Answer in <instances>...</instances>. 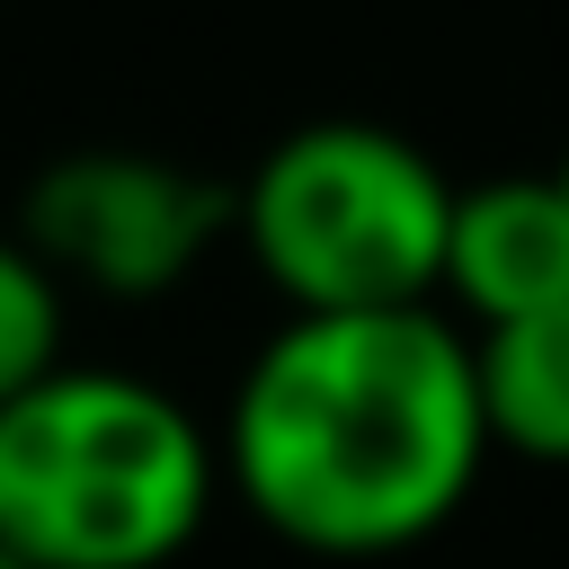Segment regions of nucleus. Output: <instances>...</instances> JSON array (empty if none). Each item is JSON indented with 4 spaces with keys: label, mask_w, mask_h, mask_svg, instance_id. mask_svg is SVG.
<instances>
[{
    "label": "nucleus",
    "mask_w": 569,
    "mask_h": 569,
    "mask_svg": "<svg viewBox=\"0 0 569 569\" xmlns=\"http://www.w3.org/2000/svg\"><path fill=\"white\" fill-rule=\"evenodd\" d=\"M551 178H560V196H569V160H560V169H551Z\"/></svg>",
    "instance_id": "obj_9"
},
{
    "label": "nucleus",
    "mask_w": 569,
    "mask_h": 569,
    "mask_svg": "<svg viewBox=\"0 0 569 569\" xmlns=\"http://www.w3.org/2000/svg\"><path fill=\"white\" fill-rule=\"evenodd\" d=\"M196 409L116 365H53L0 409V551L27 569H169L213 507Z\"/></svg>",
    "instance_id": "obj_2"
},
{
    "label": "nucleus",
    "mask_w": 569,
    "mask_h": 569,
    "mask_svg": "<svg viewBox=\"0 0 569 569\" xmlns=\"http://www.w3.org/2000/svg\"><path fill=\"white\" fill-rule=\"evenodd\" d=\"M53 365H71L62 356V284L44 276V258L18 231H0V409L18 391H36Z\"/></svg>",
    "instance_id": "obj_7"
},
{
    "label": "nucleus",
    "mask_w": 569,
    "mask_h": 569,
    "mask_svg": "<svg viewBox=\"0 0 569 569\" xmlns=\"http://www.w3.org/2000/svg\"><path fill=\"white\" fill-rule=\"evenodd\" d=\"M0 569H27V560H18V551H0Z\"/></svg>",
    "instance_id": "obj_8"
},
{
    "label": "nucleus",
    "mask_w": 569,
    "mask_h": 569,
    "mask_svg": "<svg viewBox=\"0 0 569 569\" xmlns=\"http://www.w3.org/2000/svg\"><path fill=\"white\" fill-rule=\"evenodd\" d=\"M453 178L391 124L320 116L258 151L231 231L284 311H418L445 284Z\"/></svg>",
    "instance_id": "obj_3"
},
{
    "label": "nucleus",
    "mask_w": 569,
    "mask_h": 569,
    "mask_svg": "<svg viewBox=\"0 0 569 569\" xmlns=\"http://www.w3.org/2000/svg\"><path fill=\"white\" fill-rule=\"evenodd\" d=\"M471 382H480V427L489 453H525V462H569V302L480 329L471 338Z\"/></svg>",
    "instance_id": "obj_6"
},
{
    "label": "nucleus",
    "mask_w": 569,
    "mask_h": 569,
    "mask_svg": "<svg viewBox=\"0 0 569 569\" xmlns=\"http://www.w3.org/2000/svg\"><path fill=\"white\" fill-rule=\"evenodd\" d=\"M222 231H231L222 178L160 160V151H124V142L62 151L18 196V240L44 258V276L107 293V302L178 293Z\"/></svg>",
    "instance_id": "obj_4"
},
{
    "label": "nucleus",
    "mask_w": 569,
    "mask_h": 569,
    "mask_svg": "<svg viewBox=\"0 0 569 569\" xmlns=\"http://www.w3.org/2000/svg\"><path fill=\"white\" fill-rule=\"evenodd\" d=\"M489 462L471 338L418 311H293L240 373L222 471L267 533L320 560H391L453 525Z\"/></svg>",
    "instance_id": "obj_1"
},
{
    "label": "nucleus",
    "mask_w": 569,
    "mask_h": 569,
    "mask_svg": "<svg viewBox=\"0 0 569 569\" xmlns=\"http://www.w3.org/2000/svg\"><path fill=\"white\" fill-rule=\"evenodd\" d=\"M480 329L533 320L569 302V196L560 178H480L453 187L445 222V284Z\"/></svg>",
    "instance_id": "obj_5"
}]
</instances>
